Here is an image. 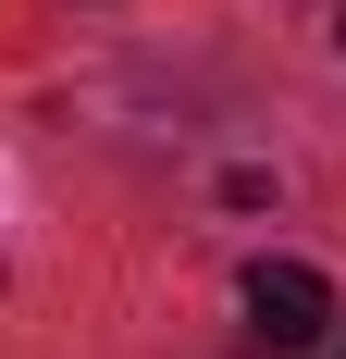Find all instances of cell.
<instances>
[{
	"mask_svg": "<svg viewBox=\"0 0 346 359\" xmlns=\"http://www.w3.org/2000/svg\"><path fill=\"white\" fill-rule=\"evenodd\" d=\"M247 334L260 347H321L334 334V285L310 260H247Z\"/></svg>",
	"mask_w": 346,
	"mask_h": 359,
	"instance_id": "cell-1",
	"label": "cell"
},
{
	"mask_svg": "<svg viewBox=\"0 0 346 359\" xmlns=\"http://www.w3.org/2000/svg\"><path fill=\"white\" fill-rule=\"evenodd\" d=\"M334 50H346V13H334Z\"/></svg>",
	"mask_w": 346,
	"mask_h": 359,
	"instance_id": "cell-2",
	"label": "cell"
}]
</instances>
